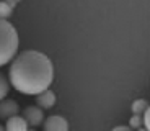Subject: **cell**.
<instances>
[{"mask_svg":"<svg viewBox=\"0 0 150 131\" xmlns=\"http://www.w3.org/2000/svg\"><path fill=\"white\" fill-rule=\"evenodd\" d=\"M44 131H69V121L62 115H51L42 121Z\"/></svg>","mask_w":150,"mask_h":131,"instance_id":"277c9868","label":"cell"},{"mask_svg":"<svg viewBox=\"0 0 150 131\" xmlns=\"http://www.w3.org/2000/svg\"><path fill=\"white\" fill-rule=\"evenodd\" d=\"M0 131H5V130H4V126H2V125H0Z\"/></svg>","mask_w":150,"mask_h":131,"instance_id":"2e32d148","label":"cell"},{"mask_svg":"<svg viewBox=\"0 0 150 131\" xmlns=\"http://www.w3.org/2000/svg\"><path fill=\"white\" fill-rule=\"evenodd\" d=\"M54 79L52 62L46 54L34 49L16 52L10 61L8 82L25 95H38L47 90Z\"/></svg>","mask_w":150,"mask_h":131,"instance_id":"6da1fadb","label":"cell"},{"mask_svg":"<svg viewBox=\"0 0 150 131\" xmlns=\"http://www.w3.org/2000/svg\"><path fill=\"white\" fill-rule=\"evenodd\" d=\"M20 108H18V103L11 98H4L0 100V118L2 120H8L11 116L18 115Z\"/></svg>","mask_w":150,"mask_h":131,"instance_id":"5b68a950","label":"cell"},{"mask_svg":"<svg viewBox=\"0 0 150 131\" xmlns=\"http://www.w3.org/2000/svg\"><path fill=\"white\" fill-rule=\"evenodd\" d=\"M140 116H142V128H145L149 131L150 130V108H147Z\"/></svg>","mask_w":150,"mask_h":131,"instance_id":"7c38bea8","label":"cell"},{"mask_svg":"<svg viewBox=\"0 0 150 131\" xmlns=\"http://www.w3.org/2000/svg\"><path fill=\"white\" fill-rule=\"evenodd\" d=\"M28 131H34V130H28Z\"/></svg>","mask_w":150,"mask_h":131,"instance_id":"e0dca14e","label":"cell"},{"mask_svg":"<svg viewBox=\"0 0 150 131\" xmlns=\"http://www.w3.org/2000/svg\"><path fill=\"white\" fill-rule=\"evenodd\" d=\"M54 105H56V94L52 90L47 89L36 95V107H39L41 110H49L52 108Z\"/></svg>","mask_w":150,"mask_h":131,"instance_id":"8992f818","label":"cell"},{"mask_svg":"<svg viewBox=\"0 0 150 131\" xmlns=\"http://www.w3.org/2000/svg\"><path fill=\"white\" fill-rule=\"evenodd\" d=\"M135 131H147L145 128H139V130H135Z\"/></svg>","mask_w":150,"mask_h":131,"instance_id":"9a60e30c","label":"cell"},{"mask_svg":"<svg viewBox=\"0 0 150 131\" xmlns=\"http://www.w3.org/2000/svg\"><path fill=\"white\" fill-rule=\"evenodd\" d=\"M8 92H10V82H8L7 75L0 72V100L7 98V94H8Z\"/></svg>","mask_w":150,"mask_h":131,"instance_id":"9c48e42d","label":"cell"},{"mask_svg":"<svg viewBox=\"0 0 150 131\" xmlns=\"http://www.w3.org/2000/svg\"><path fill=\"white\" fill-rule=\"evenodd\" d=\"M111 131H132L129 126H116V128H112Z\"/></svg>","mask_w":150,"mask_h":131,"instance_id":"4fadbf2b","label":"cell"},{"mask_svg":"<svg viewBox=\"0 0 150 131\" xmlns=\"http://www.w3.org/2000/svg\"><path fill=\"white\" fill-rule=\"evenodd\" d=\"M129 128H131L132 131L142 128V116H140V115H132L131 121H129Z\"/></svg>","mask_w":150,"mask_h":131,"instance_id":"8fae6325","label":"cell"},{"mask_svg":"<svg viewBox=\"0 0 150 131\" xmlns=\"http://www.w3.org/2000/svg\"><path fill=\"white\" fill-rule=\"evenodd\" d=\"M21 118L26 121L28 126L36 128L39 125H42V121H44V112L39 107H36V105H30V107H26L23 110Z\"/></svg>","mask_w":150,"mask_h":131,"instance_id":"3957f363","label":"cell"},{"mask_svg":"<svg viewBox=\"0 0 150 131\" xmlns=\"http://www.w3.org/2000/svg\"><path fill=\"white\" fill-rule=\"evenodd\" d=\"M5 121H7L5 126H4L5 131H28L30 130V126L26 125V121L23 120L20 115L11 116V118H8V120H5Z\"/></svg>","mask_w":150,"mask_h":131,"instance_id":"52a82bcc","label":"cell"},{"mask_svg":"<svg viewBox=\"0 0 150 131\" xmlns=\"http://www.w3.org/2000/svg\"><path fill=\"white\" fill-rule=\"evenodd\" d=\"M131 108H132V113H134V115H142V113L149 108V102H147L145 98H137V100L132 102Z\"/></svg>","mask_w":150,"mask_h":131,"instance_id":"ba28073f","label":"cell"},{"mask_svg":"<svg viewBox=\"0 0 150 131\" xmlns=\"http://www.w3.org/2000/svg\"><path fill=\"white\" fill-rule=\"evenodd\" d=\"M13 13V8L8 4H5L4 0H0V20H8Z\"/></svg>","mask_w":150,"mask_h":131,"instance_id":"30bf717a","label":"cell"},{"mask_svg":"<svg viewBox=\"0 0 150 131\" xmlns=\"http://www.w3.org/2000/svg\"><path fill=\"white\" fill-rule=\"evenodd\" d=\"M4 2H5V4H8V5H10L11 8H13V7H15V5H16V4H20L21 0H4Z\"/></svg>","mask_w":150,"mask_h":131,"instance_id":"5bb4252c","label":"cell"},{"mask_svg":"<svg viewBox=\"0 0 150 131\" xmlns=\"http://www.w3.org/2000/svg\"><path fill=\"white\" fill-rule=\"evenodd\" d=\"M18 33L8 20H0V67L8 64L18 52Z\"/></svg>","mask_w":150,"mask_h":131,"instance_id":"7a4b0ae2","label":"cell"}]
</instances>
